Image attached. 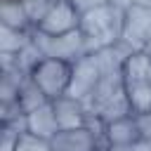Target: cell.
I'll return each instance as SVG.
<instances>
[{
	"instance_id": "obj_15",
	"label": "cell",
	"mask_w": 151,
	"mask_h": 151,
	"mask_svg": "<svg viewBox=\"0 0 151 151\" xmlns=\"http://www.w3.org/2000/svg\"><path fill=\"white\" fill-rule=\"evenodd\" d=\"M42 59H45V54H42V50L38 47L35 38H31V42L24 45L19 54H14V64H17V68H19L21 73H26V76H31V73L38 68V64H40Z\"/></svg>"
},
{
	"instance_id": "obj_4",
	"label": "cell",
	"mask_w": 151,
	"mask_h": 151,
	"mask_svg": "<svg viewBox=\"0 0 151 151\" xmlns=\"http://www.w3.org/2000/svg\"><path fill=\"white\" fill-rule=\"evenodd\" d=\"M71 76H73V64L61 61V59H47V57L31 73V78L38 83V87L45 92V97L50 101H54L68 92Z\"/></svg>"
},
{
	"instance_id": "obj_11",
	"label": "cell",
	"mask_w": 151,
	"mask_h": 151,
	"mask_svg": "<svg viewBox=\"0 0 151 151\" xmlns=\"http://www.w3.org/2000/svg\"><path fill=\"white\" fill-rule=\"evenodd\" d=\"M59 130H61V127H59V123H57V113H54L52 101H47L45 106L26 113V132H31V134L50 142Z\"/></svg>"
},
{
	"instance_id": "obj_2",
	"label": "cell",
	"mask_w": 151,
	"mask_h": 151,
	"mask_svg": "<svg viewBox=\"0 0 151 151\" xmlns=\"http://www.w3.org/2000/svg\"><path fill=\"white\" fill-rule=\"evenodd\" d=\"M123 85L132 113L151 111V59L144 52H132L123 66Z\"/></svg>"
},
{
	"instance_id": "obj_20",
	"label": "cell",
	"mask_w": 151,
	"mask_h": 151,
	"mask_svg": "<svg viewBox=\"0 0 151 151\" xmlns=\"http://www.w3.org/2000/svg\"><path fill=\"white\" fill-rule=\"evenodd\" d=\"M134 5H139V7H146V9H151V0H134Z\"/></svg>"
},
{
	"instance_id": "obj_19",
	"label": "cell",
	"mask_w": 151,
	"mask_h": 151,
	"mask_svg": "<svg viewBox=\"0 0 151 151\" xmlns=\"http://www.w3.org/2000/svg\"><path fill=\"white\" fill-rule=\"evenodd\" d=\"M113 5H118V7H123V9H130L132 5H134V0H111Z\"/></svg>"
},
{
	"instance_id": "obj_8",
	"label": "cell",
	"mask_w": 151,
	"mask_h": 151,
	"mask_svg": "<svg viewBox=\"0 0 151 151\" xmlns=\"http://www.w3.org/2000/svg\"><path fill=\"white\" fill-rule=\"evenodd\" d=\"M52 151H109V144L97 137L90 127L59 130L52 139Z\"/></svg>"
},
{
	"instance_id": "obj_16",
	"label": "cell",
	"mask_w": 151,
	"mask_h": 151,
	"mask_svg": "<svg viewBox=\"0 0 151 151\" xmlns=\"http://www.w3.org/2000/svg\"><path fill=\"white\" fill-rule=\"evenodd\" d=\"M21 134L24 132L12 125H0V151H17Z\"/></svg>"
},
{
	"instance_id": "obj_13",
	"label": "cell",
	"mask_w": 151,
	"mask_h": 151,
	"mask_svg": "<svg viewBox=\"0 0 151 151\" xmlns=\"http://www.w3.org/2000/svg\"><path fill=\"white\" fill-rule=\"evenodd\" d=\"M17 101H19V106L24 109V113H31V111H35V109L45 106L50 99H47V97H45V92L38 87V83L28 76V78H24V83H21V87H19Z\"/></svg>"
},
{
	"instance_id": "obj_3",
	"label": "cell",
	"mask_w": 151,
	"mask_h": 151,
	"mask_svg": "<svg viewBox=\"0 0 151 151\" xmlns=\"http://www.w3.org/2000/svg\"><path fill=\"white\" fill-rule=\"evenodd\" d=\"M33 38H35L38 47L42 50V54L47 59H61V61L76 64V61H80L83 57L90 54L85 35H83L80 28L73 31V33H64V35H45V33L33 31Z\"/></svg>"
},
{
	"instance_id": "obj_10",
	"label": "cell",
	"mask_w": 151,
	"mask_h": 151,
	"mask_svg": "<svg viewBox=\"0 0 151 151\" xmlns=\"http://www.w3.org/2000/svg\"><path fill=\"white\" fill-rule=\"evenodd\" d=\"M54 106V113H57V123L61 130H76V127H87V120H90V113L85 109V104L80 99H73L68 94L59 97L52 101Z\"/></svg>"
},
{
	"instance_id": "obj_18",
	"label": "cell",
	"mask_w": 151,
	"mask_h": 151,
	"mask_svg": "<svg viewBox=\"0 0 151 151\" xmlns=\"http://www.w3.org/2000/svg\"><path fill=\"white\" fill-rule=\"evenodd\" d=\"M137 116V123H139V132H142V139L151 142V111H144V113H134Z\"/></svg>"
},
{
	"instance_id": "obj_12",
	"label": "cell",
	"mask_w": 151,
	"mask_h": 151,
	"mask_svg": "<svg viewBox=\"0 0 151 151\" xmlns=\"http://www.w3.org/2000/svg\"><path fill=\"white\" fill-rule=\"evenodd\" d=\"M0 24L19 31H33V21L24 7V2H0Z\"/></svg>"
},
{
	"instance_id": "obj_17",
	"label": "cell",
	"mask_w": 151,
	"mask_h": 151,
	"mask_svg": "<svg viewBox=\"0 0 151 151\" xmlns=\"http://www.w3.org/2000/svg\"><path fill=\"white\" fill-rule=\"evenodd\" d=\"M17 151H52V144L47 139H40L31 132H24L21 139H19V146Z\"/></svg>"
},
{
	"instance_id": "obj_1",
	"label": "cell",
	"mask_w": 151,
	"mask_h": 151,
	"mask_svg": "<svg viewBox=\"0 0 151 151\" xmlns=\"http://www.w3.org/2000/svg\"><path fill=\"white\" fill-rule=\"evenodd\" d=\"M123 21H125V9L113 2H104L92 9H85L80 19V31L85 35L87 52L94 54L104 47L120 42Z\"/></svg>"
},
{
	"instance_id": "obj_6",
	"label": "cell",
	"mask_w": 151,
	"mask_h": 151,
	"mask_svg": "<svg viewBox=\"0 0 151 151\" xmlns=\"http://www.w3.org/2000/svg\"><path fill=\"white\" fill-rule=\"evenodd\" d=\"M120 42H125L132 52H142L151 42V9L139 5H132L130 9H125Z\"/></svg>"
},
{
	"instance_id": "obj_5",
	"label": "cell",
	"mask_w": 151,
	"mask_h": 151,
	"mask_svg": "<svg viewBox=\"0 0 151 151\" xmlns=\"http://www.w3.org/2000/svg\"><path fill=\"white\" fill-rule=\"evenodd\" d=\"M80 19H83V12L78 9V5L73 0H54L50 5V9L45 12V17L38 21L35 31L45 33V35L73 33L80 28Z\"/></svg>"
},
{
	"instance_id": "obj_14",
	"label": "cell",
	"mask_w": 151,
	"mask_h": 151,
	"mask_svg": "<svg viewBox=\"0 0 151 151\" xmlns=\"http://www.w3.org/2000/svg\"><path fill=\"white\" fill-rule=\"evenodd\" d=\"M33 31H19V28H9L0 24V54H12V57L19 54L21 47L31 42Z\"/></svg>"
},
{
	"instance_id": "obj_7",
	"label": "cell",
	"mask_w": 151,
	"mask_h": 151,
	"mask_svg": "<svg viewBox=\"0 0 151 151\" xmlns=\"http://www.w3.org/2000/svg\"><path fill=\"white\" fill-rule=\"evenodd\" d=\"M99 83H101V66H99L94 54H87L73 64V76H71V85H68L66 94L73 99H80L85 104Z\"/></svg>"
},
{
	"instance_id": "obj_9",
	"label": "cell",
	"mask_w": 151,
	"mask_h": 151,
	"mask_svg": "<svg viewBox=\"0 0 151 151\" xmlns=\"http://www.w3.org/2000/svg\"><path fill=\"white\" fill-rule=\"evenodd\" d=\"M104 142L109 144V149H123V146H132V144L142 142L137 116L130 113V116H123V118L106 123L104 125Z\"/></svg>"
},
{
	"instance_id": "obj_21",
	"label": "cell",
	"mask_w": 151,
	"mask_h": 151,
	"mask_svg": "<svg viewBox=\"0 0 151 151\" xmlns=\"http://www.w3.org/2000/svg\"><path fill=\"white\" fill-rule=\"evenodd\" d=\"M142 52H144V54H146V57H149V59H151V42H149V45H146V47H144V50H142Z\"/></svg>"
}]
</instances>
